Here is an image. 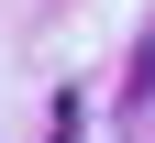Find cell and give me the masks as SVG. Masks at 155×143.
<instances>
[{
    "label": "cell",
    "instance_id": "1",
    "mask_svg": "<svg viewBox=\"0 0 155 143\" xmlns=\"http://www.w3.org/2000/svg\"><path fill=\"white\" fill-rule=\"evenodd\" d=\"M133 99L155 110V22H144V44H133Z\"/></svg>",
    "mask_w": 155,
    "mask_h": 143
},
{
    "label": "cell",
    "instance_id": "2",
    "mask_svg": "<svg viewBox=\"0 0 155 143\" xmlns=\"http://www.w3.org/2000/svg\"><path fill=\"white\" fill-rule=\"evenodd\" d=\"M55 143H78V110H67V121H55Z\"/></svg>",
    "mask_w": 155,
    "mask_h": 143
}]
</instances>
